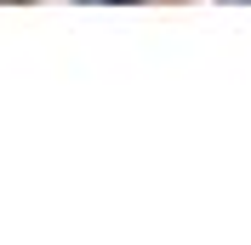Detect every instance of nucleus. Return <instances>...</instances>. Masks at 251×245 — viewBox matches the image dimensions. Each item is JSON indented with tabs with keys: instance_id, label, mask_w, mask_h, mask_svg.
Masks as SVG:
<instances>
[{
	"instance_id": "nucleus-1",
	"label": "nucleus",
	"mask_w": 251,
	"mask_h": 245,
	"mask_svg": "<svg viewBox=\"0 0 251 245\" xmlns=\"http://www.w3.org/2000/svg\"><path fill=\"white\" fill-rule=\"evenodd\" d=\"M92 6H143V0H92Z\"/></svg>"
}]
</instances>
